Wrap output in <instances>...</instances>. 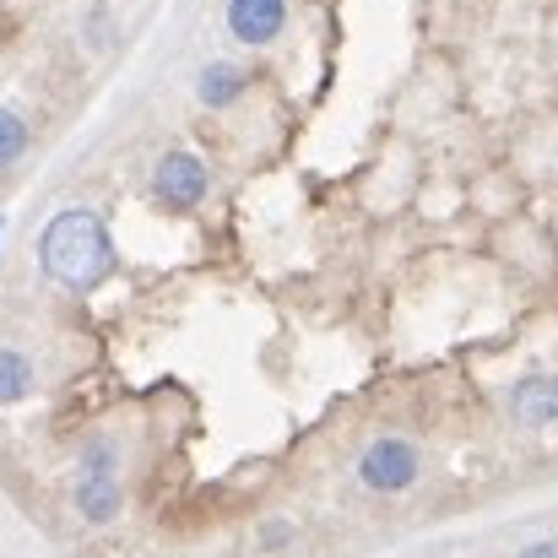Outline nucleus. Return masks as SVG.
<instances>
[{
    "label": "nucleus",
    "mask_w": 558,
    "mask_h": 558,
    "mask_svg": "<svg viewBox=\"0 0 558 558\" xmlns=\"http://www.w3.org/2000/svg\"><path fill=\"white\" fill-rule=\"evenodd\" d=\"M120 266L114 233L93 206H65L44 222L38 233V271L49 282H60L65 293H93L98 282H109Z\"/></svg>",
    "instance_id": "f257e3e1"
},
{
    "label": "nucleus",
    "mask_w": 558,
    "mask_h": 558,
    "mask_svg": "<svg viewBox=\"0 0 558 558\" xmlns=\"http://www.w3.org/2000/svg\"><path fill=\"white\" fill-rule=\"evenodd\" d=\"M71 505L87 526H109L125 505V488H120V445L109 434L87 439L82 445V461H76V483H71Z\"/></svg>",
    "instance_id": "f03ea898"
},
{
    "label": "nucleus",
    "mask_w": 558,
    "mask_h": 558,
    "mask_svg": "<svg viewBox=\"0 0 558 558\" xmlns=\"http://www.w3.org/2000/svg\"><path fill=\"white\" fill-rule=\"evenodd\" d=\"M206 190H211V174H206L201 153L169 147V153L158 158V169H153V201H158L163 211L185 217V211H195V206L206 201Z\"/></svg>",
    "instance_id": "7ed1b4c3"
},
{
    "label": "nucleus",
    "mask_w": 558,
    "mask_h": 558,
    "mask_svg": "<svg viewBox=\"0 0 558 558\" xmlns=\"http://www.w3.org/2000/svg\"><path fill=\"white\" fill-rule=\"evenodd\" d=\"M417 472H423L417 445H412V439H396V434L364 445V456H359V483H364L369 494H401V488L417 483Z\"/></svg>",
    "instance_id": "20e7f679"
},
{
    "label": "nucleus",
    "mask_w": 558,
    "mask_h": 558,
    "mask_svg": "<svg viewBox=\"0 0 558 558\" xmlns=\"http://www.w3.org/2000/svg\"><path fill=\"white\" fill-rule=\"evenodd\" d=\"M288 27V0H228V33L250 49L282 38Z\"/></svg>",
    "instance_id": "39448f33"
},
{
    "label": "nucleus",
    "mask_w": 558,
    "mask_h": 558,
    "mask_svg": "<svg viewBox=\"0 0 558 558\" xmlns=\"http://www.w3.org/2000/svg\"><path fill=\"white\" fill-rule=\"evenodd\" d=\"M510 417L521 428H548L558 423V374H526L510 385Z\"/></svg>",
    "instance_id": "423d86ee"
},
{
    "label": "nucleus",
    "mask_w": 558,
    "mask_h": 558,
    "mask_svg": "<svg viewBox=\"0 0 558 558\" xmlns=\"http://www.w3.org/2000/svg\"><path fill=\"white\" fill-rule=\"evenodd\" d=\"M250 93V71L239 65V60H211L206 71H201V82H195V98L206 104V109H228V104H239Z\"/></svg>",
    "instance_id": "0eeeda50"
},
{
    "label": "nucleus",
    "mask_w": 558,
    "mask_h": 558,
    "mask_svg": "<svg viewBox=\"0 0 558 558\" xmlns=\"http://www.w3.org/2000/svg\"><path fill=\"white\" fill-rule=\"evenodd\" d=\"M27 390H33V364H27V353H11V348H0V407L22 401Z\"/></svg>",
    "instance_id": "6e6552de"
},
{
    "label": "nucleus",
    "mask_w": 558,
    "mask_h": 558,
    "mask_svg": "<svg viewBox=\"0 0 558 558\" xmlns=\"http://www.w3.org/2000/svg\"><path fill=\"white\" fill-rule=\"evenodd\" d=\"M27 153V120L16 109H0V169H11Z\"/></svg>",
    "instance_id": "1a4fd4ad"
},
{
    "label": "nucleus",
    "mask_w": 558,
    "mask_h": 558,
    "mask_svg": "<svg viewBox=\"0 0 558 558\" xmlns=\"http://www.w3.org/2000/svg\"><path fill=\"white\" fill-rule=\"evenodd\" d=\"M288 537H293V526H282V521H277V526H266V532H260V548H282Z\"/></svg>",
    "instance_id": "9d476101"
},
{
    "label": "nucleus",
    "mask_w": 558,
    "mask_h": 558,
    "mask_svg": "<svg viewBox=\"0 0 558 558\" xmlns=\"http://www.w3.org/2000/svg\"><path fill=\"white\" fill-rule=\"evenodd\" d=\"M521 558H558V543L548 537V543H532V548H521Z\"/></svg>",
    "instance_id": "9b49d317"
},
{
    "label": "nucleus",
    "mask_w": 558,
    "mask_h": 558,
    "mask_svg": "<svg viewBox=\"0 0 558 558\" xmlns=\"http://www.w3.org/2000/svg\"><path fill=\"white\" fill-rule=\"evenodd\" d=\"M0 228H5V222H0Z\"/></svg>",
    "instance_id": "f8f14e48"
}]
</instances>
